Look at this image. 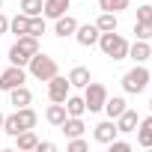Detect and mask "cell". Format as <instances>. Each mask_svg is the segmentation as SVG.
I'll list each match as a JSON object with an SVG mask.
<instances>
[{
  "label": "cell",
  "instance_id": "cb8c5ba5",
  "mask_svg": "<svg viewBox=\"0 0 152 152\" xmlns=\"http://www.w3.org/2000/svg\"><path fill=\"white\" fill-rule=\"evenodd\" d=\"M128 3H131V0H99V9L102 12H122V9H128Z\"/></svg>",
  "mask_w": 152,
  "mask_h": 152
},
{
  "label": "cell",
  "instance_id": "d6986e66",
  "mask_svg": "<svg viewBox=\"0 0 152 152\" xmlns=\"http://www.w3.org/2000/svg\"><path fill=\"white\" fill-rule=\"evenodd\" d=\"M63 104H66V113H69V116H84V113H87L84 96H72V93H69V99H66Z\"/></svg>",
  "mask_w": 152,
  "mask_h": 152
},
{
  "label": "cell",
  "instance_id": "44dd1931",
  "mask_svg": "<svg viewBox=\"0 0 152 152\" xmlns=\"http://www.w3.org/2000/svg\"><path fill=\"white\" fill-rule=\"evenodd\" d=\"M125 107H128V104H125V99H122V96H113V99L107 96V102H104V107H102V110H104L110 119H116V116H119Z\"/></svg>",
  "mask_w": 152,
  "mask_h": 152
},
{
  "label": "cell",
  "instance_id": "8fae6325",
  "mask_svg": "<svg viewBox=\"0 0 152 152\" xmlns=\"http://www.w3.org/2000/svg\"><path fill=\"white\" fill-rule=\"evenodd\" d=\"M75 30H78V21H75L69 12H66V15H60V18H57V24H54V33H57L60 39H66V36H75Z\"/></svg>",
  "mask_w": 152,
  "mask_h": 152
},
{
  "label": "cell",
  "instance_id": "52a82bcc",
  "mask_svg": "<svg viewBox=\"0 0 152 152\" xmlns=\"http://www.w3.org/2000/svg\"><path fill=\"white\" fill-rule=\"evenodd\" d=\"M69 93H72L69 78H60V75H54V78L48 81V99H51V102H66Z\"/></svg>",
  "mask_w": 152,
  "mask_h": 152
},
{
  "label": "cell",
  "instance_id": "5bb4252c",
  "mask_svg": "<svg viewBox=\"0 0 152 152\" xmlns=\"http://www.w3.org/2000/svg\"><path fill=\"white\" fill-rule=\"evenodd\" d=\"M84 116H66V122L60 125V131L66 134V137H81L84 134Z\"/></svg>",
  "mask_w": 152,
  "mask_h": 152
},
{
  "label": "cell",
  "instance_id": "d590c367",
  "mask_svg": "<svg viewBox=\"0 0 152 152\" xmlns=\"http://www.w3.org/2000/svg\"><path fill=\"white\" fill-rule=\"evenodd\" d=\"M0 9H3V0H0Z\"/></svg>",
  "mask_w": 152,
  "mask_h": 152
},
{
  "label": "cell",
  "instance_id": "e0dca14e",
  "mask_svg": "<svg viewBox=\"0 0 152 152\" xmlns=\"http://www.w3.org/2000/svg\"><path fill=\"white\" fill-rule=\"evenodd\" d=\"M33 102V93L21 84V87H15V90H9V104H15V107H27Z\"/></svg>",
  "mask_w": 152,
  "mask_h": 152
},
{
  "label": "cell",
  "instance_id": "277c9868",
  "mask_svg": "<svg viewBox=\"0 0 152 152\" xmlns=\"http://www.w3.org/2000/svg\"><path fill=\"white\" fill-rule=\"evenodd\" d=\"M149 69L143 66V63H134V69H128L125 75H122V90L125 93H131V96H137V93H143L146 87H149Z\"/></svg>",
  "mask_w": 152,
  "mask_h": 152
},
{
  "label": "cell",
  "instance_id": "30bf717a",
  "mask_svg": "<svg viewBox=\"0 0 152 152\" xmlns=\"http://www.w3.org/2000/svg\"><path fill=\"white\" fill-rule=\"evenodd\" d=\"M116 128H119V134H128V131H134L137 128V122H140V116H137V110H131V107H125L116 119Z\"/></svg>",
  "mask_w": 152,
  "mask_h": 152
},
{
  "label": "cell",
  "instance_id": "484cf974",
  "mask_svg": "<svg viewBox=\"0 0 152 152\" xmlns=\"http://www.w3.org/2000/svg\"><path fill=\"white\" fill-rule=\"evenodd\" d=\"M42 6H45V0H21V12L24 15H42Z\"/></svg>",
  "mask_w": 152,
  "mask_h": 152
},
{
  "label": "cell",
  "instance_id": "3957f363",
  "mask_svg": "<svg viewBox=\"0 0 152 152\" xmlns=\"http://www.w3.org/2000/svg\"><path fill=\"white\" fill-rule=\"evenodd\" d=\"M27 69H30V75H33L36 81H51L54 75H60V66H57V60H54V57H48V54H42V51L30 57Z\"/></svg>",
  "mask_w": 152,
  "mask_h": 152
},
{
  "label": "cell",
  "instance_id": "e575fe53",
  "mask_svg": "<svg viewBox=\"0 0 152 152\" xmlns=\"http://www.w3.org/2000/svg\"><path fill=\"white\" fill-rule=\"evenodd\" d=\"M149 113H152V99H149Z\"/></svg>",
  "mask_w": 152,
  "mask_h": 152
},
{
  "label": "cell",
  "instance_id": "8992f818",
  "mask_svg": "<svg viewBox=\"0 0 152 152\" xmlns=\"http://www.w3.org/2000/svg\"><path fill=\"white\" fill-rule=\"evenodd\" d=\"M27 81V72H24V66H9L6 72H0V90H15V87H21Z\"/></svg>",
  "mask_w": 152,
  "mask_h": 152
},
{
  "label": "cell",
  "instance_id": "d4e9b609",
  "mask_svg": "<svg viewBox=\"0 0 152 152\" xmlns=\"http://www.w3.org/2000/svg\"><path fill=\"white\" fill-rule=\"evenodd\" d=\"M27 27H30V15H24V12H21V15H15V18L9 21V30H12L15 36H24V33H27Z\"/></svg>",
  "mask_w": 152,
  "mask_h": 152
},
{
  "label": "cell",
  "instance_id": "4316f807",
  "mask_svg": "<svg viewBox=\"0 0 152 152\" xmlns=\"http://www.w3.org/2000/svg\"><path fill=\"white\" fill-rule=\"evenodd\" d=\"M27 33L39 39V36L45 33V15H33V18H30V27H27Z\"/></svg>",
  "mask_w": 152,
  "mask_h": 152
},
{
  "label": "cell",
  "instance_id": "9a60e30c",
  "mask_svg": "<svg viewBox=\"0 0 152 152\" xmlns=\"http://www.w3.org/2000/svg\"><path fill=\"white\" fill-rule=\"evenodd\" d=\"M128 57H131L134 63H146V60L152 57V48H149V42H143V39H137L134 45H128Z\"/></svg>",
  "mask_w": 152,
  "mask_h": 152
},
{
  "label": "cell",
  "instance_id": "836d02e7",
  "mask_svg": "<svg viewBox=\"0 0 152 152\" xmlns=\"http://www.w3.org/2000/svg\"><path fill=\"white\" fill-rule=\"evenodd\" d=\"M0 131H3V113H0Z\"/></svg>",
  "mask_w": 152,
  "mask_h": 152
},
{
  "label": "cell",
  "instance_id": "2e32d148",
  "mask_svg": "<svg viewBox=\"0 0 152 152\" xmlns=\"http://www.w3.org/2000/svg\"><path fill=\"white\" fill-rule=\"evenodd\" d=\"M66 116H69V113H66V104H63V102H54V104H48V110H45V119H48L51 125H57V128L66 122Z\"/></svg>",
  "mask_w": 152,
  "mask_h": 152
},
{
  "label": "cell",
  "instance_id": "6da1fadb",
  "mask_svg": "<svg viewBox=\"0 0 152 152\" xmlns=\"http://www.w3.org/2000/svg\"><path fill=\"white\" fill-rule=\"evenodd\" d=\"M33 54H39V39L30 36V33H24V36H18V42L9 48V63H12V66H27Z\"/></svg>",
  "mask_w": 152,
  "mask_h": 152
},
{
  "label": "cell",
  "instance_id": "d6a6232c",
  "mask_svg": "<svg viewBox=\"0 0 152 152\" xmlns=\"http://www.w3.org/2000/svg\"><path fill=\"white\" fill-rule=\"evenodd\" d=\"M3 33H9V18L0 12V36H3Z\"/></svg>",
  "mask_w": 152,
  "mask_h": 152
},
{
  "label": "cell",
  "instance_id": "4dcf8cb0",
  "mask_svg": "<svg viewBox=\"0 0 152 152\" xmlns=\"http://www.w3.org/2000/svg\"><path fill=\"white\" fill-rule=\"evenodd\" d=\"M107 146H110V152H128V149H131V143H128V140H119V137H113Z\"/></svg>",
  "mask_w": 152,
  "mask_h": 152
},
{
  "label": "cell",
  "instance_id": "1f68e13d",
  "mask_svg": "<svg viewBox=\"0 0 152 152\" xmlns=\"http://www.w3.org/2000/svg\"><path fill=\"white\" fill-rule=\"evenodd\" d=\"M36 149H39V152H54L57 146H54L51 140H39V143H36Z\"/></svg>",
  "mask_w": 152,
  "mask_h": 152
},
{
  "label": "cell",
  "instance_id": "5b68a950",
  "mask_svg": "<svg viewBox=\"0 0 152 152\" xmlns=\"http://www.w3.org/2000/svg\"><path fill=\"white\" fill-rule=\"evenodd\" d=\"M84 102H87V110L90 113H99L104 107V102H107V87L99 84V81H90L84 87Z\"/></svg>",
  "mask_w": 152,
  "mask_h": 152
},
{
  "label": "cell",
  "instance_id": "ac0fdd59",
  "mask_svg": "<svg viewBox=\"0 0 152 152\" xmlns=\"http://www.w3.org/2000/svg\"><path fill=\"white\" fill-rule=\"evenodd\" d=\"M15 119H18V125H21V131L24 128H36V110L27 104V107H15Z\"/></svg>",
  "mask_w": 152,
  "mask_h": 152
},
{
  "label": "cell",
  "instance_id": "7402d4cb",
  "mask_svg": "<svg viewBox=\"0 0 152 152\" xmlns=\"http://www.w3.org/2000/svg\"><path fill=\"white\" fill-rule=\"evenodd\" d=\"M15 143H18V149H24V152H30V149H36V143H39V137H36V131H33V128H24L21 134H15Z\"/></svg>",
  "mask_w": 152,
  "mask_h": 152
},
{
  "label": "cell",
  "instance_id": "4fadbf2b",
  "mask_svg": "<svg viewBox=\"0 0 152 152\" xmlns=\"http://www.w3.org/2000/svg\"><path fill=\"white\" fill-rule=\"evenodd\" d=\"M69 3L72 0H45V6H42V15L45 18H60V15H66V9H69Z\"/></svg>",
  "mask_w": 152,
  "mask_h": 152
},
{
  "label": "cell",
  "instance_id": "603a6c76",
  "mask_svg": "<svg viewBox=\"0 0 152 152\" xmlns=\"http://www.w3.org/2000/svg\"><path fill=\"white\" fill-rule=\"evenodd\" d=\"M96 27H99L102 33H110V30H116V27H119V18H116V12H102V15L96 18Z\"/></svg>",
  "mask_w": 152,
  "mask_h": 152
},
{
  "label": "cell",
  "instance_id": "83f0119b",
  "mask_svg": "<svg viewBox=\"0 0 152 152\" xmlns=\"http://www.w3.org/2000/svg\"><path fill=\"white\" fill-rule=\"evenodd\" d=\"M134 33H137V39L149 42V39H152V24H143V21H134Z\"/></svg>",
  "mask_w": 152,
  "mask_h": 152
},
{
  "label": "cell",
  "instance_id": "7c38bea8",
  "mask_svg": "<svg viewBox=\"0 0 152 152\" xmlns=\"http://www.w3.org/2000/svg\"><path fill=\"white\" fill-rule=\"evenodd\" d=\"M134 131H137V143H140L143 149H149V146H152V113H149L146 119H140Z\"/></svg>",
  "mask_w": 152,
  "mask_h": 152
},
{
  "label": "cell",
  "instance_id": "ba28073f",
  "mask_svg": "<svg viewBox=\"0 0 152 152\" xmlns=\"http://www.w3.org/2000/svg\"><path fill=\"white\" fill-rule=\"evenodd\" d=\"M99 36H102V30L96 24H78V30H75V39H78V45H84V48H93L99 42Z\"/></svg>",
  "mask_w": 152,
  "mask_h": 152
},
{
  "label": "cell",
  "instance_id": "f546056e",
  "mask_svg": "<svg viewBox=\"0 0 152 152\" xmlns=\"http://www.w3.org/2000/svg\"><path fill=\"white\" fill-rule=\"evenodd\" d=\"M137 21H143V24H152V6H149V3L137 6Z\"/></svg>",
  "mask_w": 152,
  "mask_h": 152
},
{
  "label": "cell",
  "instance_id": "f1b7e54d",
  "mask_svg": "<svg viewBox=\"0 0 152 152\" xmlns=\"http://www.w3.org/2000/svg\"><path fill=\"white\" fill-rule=\"evenodd\" d=\"M69 152H87V140L84 137H69Z\"/></svg>",
  "mask_w": 152,
  "mask_h": 152
},
{
  "label": "cell",
  "instance_id": "ffe728a7",
  "mask_svg": "<svg viewBox=\"0 0 152 152\" xmlns=\"http://www.w3.org/2000/svg\"><path fill=\"white\" fill-rule=\"evenodd\" d=\"M90 81H93V78H90V69H87V66H75V69L69 72V84H72V87H81V90H84Z\"/></svg>",
  "mask_w": 152,
  "mask_h": 152
},
{
  "label": "cell",
  "instance_id": "9c48e42d",
  "mask_svg": "<svg viewBox=\"0 0 152 152\" xmlns=\"http://www.w3.org/2000/svg\"><path fill=\"white\" fill-rule=\"evenodd\" d=\"M116 134H119V128H116V122H113V119H104V122H99V125L93 128L96 143H104V146H107V143H110Z\"/></svg>",
  "mask_w": 152,
  "mask_h": 152
},
{
  "label": "cell",
  "instance_id": "7a4b0ae2",
  "mask_svg": "<svg viewBox=\"0 0 152 152\" xmlns=\"http://www.w3.org/2000/svg\"><path fill=\"white\" fill-rule=\"evenodd\" d=\"M96 45H99V48H102V54H104V57H110V60H125V57H128V42H125L116 30L102 33Z\"/></svg>",
  "mask_w": 152,
  "mask_h": 152
}]
</instances>
